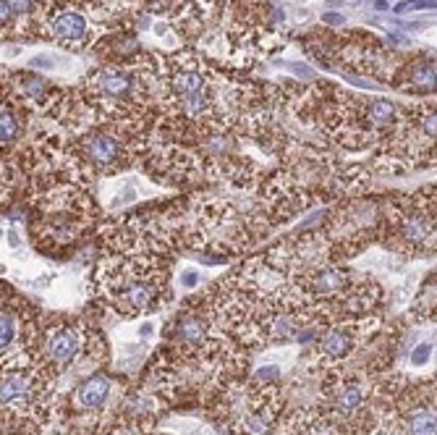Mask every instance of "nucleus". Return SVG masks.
Masks as SVG:
<instances>
[{
	"instance_id": "1",
	"label": "nucleus",
	"mask_w": 437,
	"mask_h": 435,
	"mask_svg": "<svg viewBox=\"0 0 437 435\" xmlns=\"http://www.w3.org/2000/svg\"><path fill=\"white\" fill-rule=\"evenodd\" d=\"M139 239V236H136ZM149 236L139 241H113V252L105 255L100 262V271L95 281L100 286L102 299L113 304L121 315H142L158 307L162 291H165V278H168V265L160 257V249L149 252Z\"/></svg>"
},
{
	"instance_id": "2",
	"label": "nucleus",
	"mask_w": 437,
	"mask_h": 435,
	"mask_svg": "<svg viewBox=\"0 0 437 435\" xmlns=\"http://www.w3.org/2000/svg\"><path fill=\"white\" fill-rule=\"evenodd\" d=\"M385 221L388 244L408 255L435 252V186H427L419 195L403 202H393Z\"/></svg>"
},
{
	"instance_id": "3",
	"label": "nucleus",
	"mask_w": 437,
	"mask_h": 435,
	"mask_svg": "<svg viewBox=\"0 0 437 435\" xmlns=\"http://www.w3.org/2000/svg\"><path fill=\"white\" fill-rule=\"evenodd\" d=\"M95 333H89L79 320H60L47 323L40 336V364L47 370H55V375L68 370L73 362L82 360L92 349Z\"/></svg>"
},
{
	"instance_id": "4",
	"label": "nucleus",
	"mask_w": 437,
	"mask_h": 435,
	"mask_svg": "<svg viewBox=\"0 0 437 435\" xmlns=\"http://www.w3.org/2000/svg\"><path fill=\"white\" fill-rule=\"evenodd\" d=\"M42 367H21L0 373V414L5 417H34L45 399Z\"/></svg>"
},
{
	"instance_id": "5",
	"label": "nucleus",
	"mask_w": 437,
	"mask_h": 435,
	"mask_svg": "<svg viewBox=\"0 0 437 435\" xmlns=\"http://www.w3.org/2000/svg\"><path fill=\"white\" fill-rule=\"evenodd\" d=\"M372 328H377V323L369 320H338L333 325L322 330L314 341V362L320 367H333L346 362L359 349V344L366 338V333Z\"/></svg>"
},
{
	"instance_id": "6",
	"label": "nucleus",
	"mask_w": 437,
	"mask_h": 435,
	"mask_svg": "<svg viewBox=\"0 0 437 435\" xmlns=\"http://www.w3.org/2000/svg\"><path fill=\"white\" fill-rule=\"evenodd\" d=\"M113 388H116V380L108 373H92L71 390L68 406L76 417H87V414L97 417L105 412V406L113 396Z\"/></svg>"
},
{
	"instance_id": "7",
	"label": "nucleus",
	"mask_w": 437,
	"mask_h": 435,
	"mask_svg": "<svg viewBox=\"0 0 437 435\" xmlns=\"http://www.w3.org/2000/svg\"><path fill=\"white\" fill-rule=\"evenodd\" d=\"M89 92H95L100 100H113L118 105L132 103L139 95V76L129 71V69H102L87 79Z\"/></svg>"
},
{
	"instance_id": "8",
	"label": "nucleus",
	"mask_w": 437,
	"mask_h": 435,
	"mask_svg": "<svg viewBox=\"0 0 437 435\" xmlns=\"http://www.w3.org/2000/svg\"><path fill=\"white\" fill-rule=\"evenodd\" d=\"M79 155L97 171H110L123 163V145L121 139L108 132H89L79 139Z\"/></svg>"
},
{
	"instance_id": "9",
	"label": "nucleus",
	"mask_w": 437,
	"mask_h": 435,
	"mask_svg": "<svg viewBox=\"0 0 437 435\" xmlns=\"http://www.w3.org/2000/svg\"><path fill=\"white\" fill-rule=\"evenodd\" d=\"M50 34L58 40L60 45H84L89 34V24L87 18L76 11H60L50 18Z\"/></svg>"
},
{
	"instance_id": "10",
	"label": "nucleus",
	"mask_w": 437,
	"mask_h": 435,
	"mask_svg": "<svg viewBox=\"0 0 437 435\" xmlns=\"http://www.w3.org/2000/svg\"><path fill=\"white\" fill-rule=\"evenodd\" d=\"M406 90L419 95L435 92V58H422L406 69Z\"/></svg>"
},
{
	"instance_id": "11",
	"label": "nucleus",
	"mask_w": 437,
	"mask_h": 435,
	"mask_svg": "<svg viewBox=\"0 0 437 435\" xmlns=\"http://www.w3.org/2000/svg\"><path fill=\"white\" fill-rule=\"evenodd\" d=\"M14 84H16V95L29 100V103H45L47 97H53V84L42 79L37 74H18L14 76Z\"/></svg>"
},
{
	"instance_id": "12",
	"label": "nucleus",
	"mask_w": 437,
	"mask_h": 435,
	"mask_svg": "<svg viewBox=\"0 0 437 435\" xmlns=\"http://www.w3.org/2000/svg\"><path fill=\"white\" fill-rule=\"evenodd\" d=\"M414 312L419 315V320H435V275H429L424 281L422 294L416 297V304H414Z\"/></svg>"
},
{
	"instance_id": "13",
	"label": "nucleus",
	"mask_w": 437,
	"mask_h": 435,
	"mask_svg": "<svg viewBox=\"0 0 437 435\" xmlns=\"http://www.w3.org/2000/svg\"><path fill=\"white\" fill-rule=\"evenodd\" d=\"M21 134V119L14 110H3L0 113V145H11Z\"/></svg>"
},
{
	"instance_id": "14",
	"label": "nucleus",
	"mask_w": 437,
	"mask_h": 435,
	"mask_svg": "<svg viewBox=\"0 0 437 435\" xmlns=\"http://www.w3.org/2000/svg\"><path fill=\"white\" fill-rule=\"evenodd\" d=\"M422 8H435V0H403L395 5V14H408V11H422Z\"/></svg>"
},
{
	"instance_id": "15",
	"label": "nucleus",
	"mask_w": 437,
	"mask_h": 435,
	"mask_svg": "<svg viewBox=\"0 0 437 435\" xmlns=\"http://www.w3.org/2000/svg\"><path fill=\"white\" fill-rule=\"evenodd\" d=\"M432 357V344H419L414 351H411V364H427V360Z\"/></svg>"
},
{
	"instance_id": "16",
	"label": "nucleus",
	"mask_w": 437,
	"mask_h": 435,
	"mask_svg": "<svg viewBox=\"0 0 437 435\" xmlns=\"http://www.w3.org/2000/svg\"><path fill=\"white\" fill-rule=\"evenodd\" d=\"M8 3V8H11V14H32L37 5H34V0H5Z\"/></svg>"
},
{
	"instance_id": "17",
	"label": "nucleus",
	"mask_w": 437,
	"mask_h": 435,
	"mask_svg": "<svg viewBox=\"0 0 437 435\" xmlns=\"http://www.w3.org/2000/svg\"><path fill=\"white\" fill-rule=\"evenodd\" d=\"M197 284H199V273H197V271H184V273H181V286H184V288H194Z\"/></svg>"
},
{
	"instance_id": "18",
	"label": "nucleus",
	"mask_w": 437,
	"mask_h": 435,
	"mask_svg": "<svg viewBox=\"0 0 437 435\" xmlns=\"http://www.w3.org/2000/svg\"><path fill=\"white\" fill-rule=\"evenodd\" d=\"M288 69H293L301 79H314V71L309 66H304V63H288Z\"/></svg>"
},
{
	"instance_id": "19",
	"label": "nucleus",
	"mask_w": 437,
	"mask_h": 435,
	"mask_svg": "<svg viewBox=\"0 0 437 435\" xmlns=\"http://www.w3.org/2000/svg\"><path fill=\"white\" fill-rule=\"evenodd\" d=\"M11 18H14V14H11L8 3H5V0H0V27H8V24H11Z\"/></svg>"
},
{
	"instance_id": "20",
	"label": "nucleus",
	"mask_w": 437,
	"mask_h": 435,
	"mask_svg": "<svg viewBox=\"0 0 437 435\" xmlns=\"http://www.w3.org/2000/svg\"><path fill=\"white\" fill-rule=\"evenodd\" d=\"M322 21H325L327 27H340V24H346V16L343 14H325L322 16Z\"/></svg>"
},
{
	"instance_id": "21",
	"label": "nucleus",
	"mask_w": 437,
	"mask_h": 435,
	"mask_svg": "<svg viewBox=\"0 0 437 435\" xmlns=\"http://www.w3.org/2000/svg\"><path fill=\"white\" fill-rule=\"evenodd\" d=\"M29 66H34V69H47V66H53V60L50 58H32Z\"/></svg>"
},
{
	"instance_id": "22",
	"label": "nucleus",
	"mask_w": 437,
	"mask_h": 435,
	"mask_svg": "<svg viewBox=\"0 0 437 435\" xmlns=\"http://www.w3.org/2000/svg\"><path fill=\"white\" fill-rule=\"evenodd\" d=\"M152 333V325H142V336H149Z\"/></svg>"
}]
</instances>
